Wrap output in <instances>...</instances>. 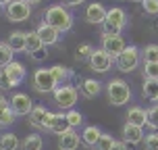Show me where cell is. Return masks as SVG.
I'll list each match as a JSON object with an SVG mask.
<instances>
[{"label": "cell", "instance_id": "60d3db41", "mask_svg": "<svg viewBox=\"0 0 158 150\" xmlns=\"http://www.w3.org/2000/svg\"><path fill=\"white\" fill-rule=\"evenodd\" d=\"M64 2H67L69 6H79V4H81V2H85V0H64Z\"/></svg>", "mask_w": 158, "mask_h": 150}, {"label": "cell", "instance_id": "2e32d148", "mask_svg": "<svg viewBox=\"0 0 158 150\" xmlns=\"http://www.w3.org/2000/svg\"><path fill=\"white\" fill-rule=\"evenodd\" d=\"M142 140H143V127H137L133 123H125V127H123V142L139 144Z\"/></svg>", "mask_w": 158, "mask_h": 150}, {"label": "cell", "instance_id": "1f68e13d", "mask_svg": "<svg viewBox=\"0 0 158 150\" xmlns=\"http://www.w3.org/2000/svg\"><path fill=\"white\" fill-rule=\"evenodd\" d=\"M143 77L158 79V63H143Z\"/></svg>", "mask_w": 158, "mask_h": 150}, {"label": "cell", "instance_id": "b9f144b4", "mask_svg": "<svg viewBox=\"0 0 158 150\" xmlns=\"http://www.w3.org/2000/svg\"><path fill=\"white\" fill-rule=\"evenodd\" d=\"M13 0H0V4H10Z\"/></svg>", "mask_w": 158, "mask_h": 150}, {"label": "cell", "instance_id": "9c48e42d", "mask_svg": "<svg viewBox=\"0 0 158 150\" xmlns=\"http://www.w3.org/2000/svg\"><path fill=\"white\" fill-rule=\"evenodd\" d=\"M125 48H127V44H125V40L121 38V36H104L102 33V50L108 52L112 58H117Z\"/></svg>", "mask_w": 158, "mask_h": 150}, {"label": "cell", "instance_id": "f35d334b", "mask_svg": "<svg viewBox=\"0 0 158 150\" xmlns=\"http://www.w3.org/2000/svg\"><path fill=\"white\" fill-rule=\"evenodd\" d=\"M8 102H10V100H6L4 96L0 94V115H2V113L6 111V109H10V104H8Z\"/></svg>", "mask_w": 158, "mask_h": 150}, {"label": "cell", "instance_id": "bcb514c9", "mask_svg": "<svg viewBox=\"0 0 158 150\" xmlns=\"http://www.w3.org/2000/svg\"><path fill=\"white\" fill-rule=\"evenodd\" d=\"M156 102H158V100H156ZM156 106H158V104H156Z\"/></svg>", "mask_w": 158, "mask_h": 150}, {"label": "cell", "instance_id": "3957f363", "mask_svg": "<svg viewBox=\"0 0 158 150\" xmlns=\"http://www.w3.org/2000/svg\"><path fill=\"white\" fill-rule=\"evenodd\" d=\"M127 23V17H125V11L123 8H110L108 15H106V21H104V36H121L123 27Z\"/></svg>", "mask_w": 158, "mask_h": 150}, {"label": "cell", "instance_id": "f1b7e54d", "mask_svg": "<svg viewBox=\"0 0 158 150\" xmlns=\"http://www.w3.org/2000/svg\"><path fill=\"white\" fill-rule=\"evenodd\" d=\"M112 146H114L112 135L110 134H102V135H100V140H98V144L94 146V150H112Z\"/></svg>", "mask_w": 158, "mask_h": 150}, {"label": "cell", "instance_id": "ee69618b", "mask_svg": "<svg viewBox=\"0 0 158 150\" xmlns=\"http://www.w3.org/2000/svg\"><path fill=\"white\" fill-rule=\"evenodd\" d=\"M135 2H143V0H135Z\"/></svg>", "mask_w": 158, "mask_h": 150}, {"label": "cell", "instance_id": "44dd1931", "mask_svg": "<svg viewBox=\"0 0 158 150\" xmlns=\"http://www.w3.org/2000/svg\"><path fill=\"white\" fill-rule=\"evenodd\" d=\"M100 90H102V84H100L98 79H83V84H81V92H83L85 98H94V96H98Z\"/></svg>", "mask_w": 158, "mask_h": 150}, {"label": "cell", "instance_id": "4316f807", "mask_svg": "<svg viewBox=\"0 0 158 150\" xmlns=\"http://www.w3.org/2000/svg\"><path fill=\"white\" fill-rule=\"evenodd\" d=\"M21 150H42V138L40 135H27L21 142Z\"/></svg>", "mask_w": 158, "mask_h": 150}, {"label": "cell", "instance_id": "836d02e7", "mask_svg": "<svg viewBox=\"0 0 158 150\" xmlns=\"http://www.w3.org/2000/svg\"><path fill=\"white\" fill-rule=\"evenodd\" d=\"M143 146H146V150H158V131H152L146 135Z\"/></svg>", "mask_w": 158, "mask_h": 150}, {"label": "cell", "instance_id": "d6a6232c", "mask_svg": "<svg viewBox=\"0 0 158 150\" xmlns=\"http://www.w3.org/2000/svg\"><path fill=\"white\" fill-rule=\"evenodd\" d=\"M146 125L150 127V129H154V131H158V106L148 109V123Z\"/></svg>", "mask_w": 158, "mask_h": 150}, {"label": "cell", "instance_id": "8992f818", "mask_svg": "<svg viewBox=\"0 0 158 150\" xmlns=\"http://www.w3.org/2000/svg\"><path fill=\"white\" fill-rule=\"evenodd\" d=\"M6 17L8 21H27L31 17V4L27 0H13L10 4H6Z\"/></svg>", "mask_w": 158, "mask_h": 150}, {"label": "cell", "instance_id": "7c38bea8", "mask_svg": "<svg viewBox=\"0 0 158 150\" xmlns=\"http://www.w3.org/2000/svg\"><path fill=\"white\" fill-rule=\"evenodd\" d=\"M106 15H108V11H106L100 2H92V4L87 6V11H85L87 23H94V25H104Z\"/></svg>", "mask_w": 158, "mask_h": 150}, {"label": "cell", "instance_id": "4dcf8cb0", "mask_svg": "<svg viewBox=\"0 0 158 150\" xmlns=\"http://www.w3.org/2000/svg\"><path fill=\"white\" fill-rule=\"evenodd\" d=\"M67 119H69V125H71V129H75V127H79L81 123H83V117H81V113L75 111V109L67 111Z\"/></svg>", "mask_w": 158, "mask_h": 150}, {"label": "cell", "instance_id": "74e56055", "mask_svg": "<svg viewBox=\"0 0 158 150\" xmlns=\"http://www.w3.org/2000/svg\"><path fill=\"white\" fill-rule=\"evenodd\" d=\"M46 56H48V50H46V46H44V48H40L38 52H33L31 58H33V61H44Z\"/></svg>", "mask_w": 158, "mask_h": 150}, {"label": "cell", "instance_id": "ac0fdd59", "mask_svg": "<svg viewBox=\"0 0 158 150\" xmlns=\"http://www.w3.org/2000/svg\"><path fill=\"white\" fill-rule=\"evenodd\" d=\"M127 123H133L137 127H143L148 123V111H143L142 106H133L127 113Z\"/></svg>", "mask_w": 158, "mask_h": 150}, {"label": "cell", "instance_id": "484cf974", "mask_svg": "<svg viewBox=\"0 0 158 150\" xmlns=\"http://www.w3.org/2000/svg\"><path fill=\"white\" fill-rule=\"evenodd\" d=\"M13 50H10V46H8L6 42H0V69H4V67H8V65L13 63Z\"/></svg>", "mask_w": 158, "mask_h": 150}, {"label": "cell", "instance_id": "d4e9b609", "mask_svg": "<svg viewBox=\"0 0 158 150\" xmlns=\"http://www.w3.org/2000/svg\"><path fill=\"white\" fill-rule=\"evenodd\" d=\"M50 73H52V77H54V81L58 84V86H63V81L67 77H71L73 73L64 67V65H54V67H50Z\"/></svg>", "mask_w": 158, "mask_h": 150}, {"label": "cell", "instance_id": "9a60e30c", "mask_svg": "<svg viewBox=\"0 0 158 150\" xmlns=\"http://www.w3.org/2000/svg\"><path fill=\"white\" fill-rule=\"evenodd\" d=\"M4 71H6V75H8V79H10V86H13V88L19 86V84L25 79V65L19 63V61H13L8 67H4Z\"/></svg>", "mask_w": 158, "mask_h": 150}, {"label": "cell", "instance_id": "8fae6325", "mask_svg": "<svg viewBox=\"0 0 158 150\" xmlns=\"http://www.w3.org/2000/svg\"><path fill=\"white\" fill-rule=\"evenodd\" d=\"M10 109H13L15 115H27L29 117V113L33 111V102L27 94H21L19 92V94H15L10 98Z\"/></svg>", "mask_w": 158, "mask_h": 150}, {"label": "cell", "instance_id": "52a82bcc", "mask_svg": "<svg viewBox=\"0 0 158 150\" xmlns=\"http://www.w3.org/2000/svg\"><path fill=\"white\" fill-rule=\"evenodd\" d=\"M33 88L38 92H42V94H48V92H54L58 88V84L54 81L50 69H38L33 73Z\"/></svg>", "mask_w": 158, "mask_h": 150}, {"label": "cell", "instance_id": "ab89813d", "mask_svg": "<svg viewBox=\"0 0 158 150\" xmlns=\"http://www.w3.org/2000/svg\"><path fill=\"white\" fill-rule=\"evenodd\" d=\"M112 150H127V144H125V142H114Z\"/></svg>", "mask_w": 158, "mask_h": 150}, {"label": "cell", "instance_id": "83f0119b", "mask_svg": "<svg viewBox=\"0 0 158 150\" xmlns=\"http://www.w3.org/2000/svg\"><path fill=\"white\" fill-rule=\"evenodd\" d=\"M143 63H158V44H148L143 48Z\"/></svg>", "mask_w": 158, "mask_h": 150}, {"label": "cell", "instance_id": "ba28073f", "mask_svg": "<svg viewBox=\"0 0 158 150\" xmlns=\"http://www.w3.org/2000/svg\"><path fill=\"white\" fill-rule=\"evenodd\" d=\"M112 63H114V58H112L108 52H104L102 48L94 50L92 56H89V67H92L96 73H106L108 69H110Z\"/></svg>", "mask_w": 158, "mask_h": 150}, {"label": "cell", "instance_id": "e575fe53", "mask_svg": "<svg viewBox=\"0 0 158 150\" xmlns=\"http://www.w3.org/2000/svg\"><path fill=\"white\" fill-rule=\"evenodd\" d=\"M142 4L148 15H158V0H143Z\"/></svg>", "mask_w": 158, "mask_h": 150}, {"label": "cell", "instance_id": "5b68a950", "mask_svg": "<svg viewBox=\"0 0 158 150\" xmlns=\"http://www.w3.org/2000/svg\"><path fill=\"white\" fill-rule=\"evenodd\" d=\"M52 94H54V102L58 104V109H64V111H71L79 98L77 90L73 86H58Z\"/></svg>", "mask_w": 158, "mask_h": 150}, {"label": "cell", "instance_id": "6da1fadb", "mask_svg": "<svg viewBox=\"0 0 158 150\" xmlns=\"http://www.w3.org/2000/svg\"><path fill=\"white\" fill-rule=\"evenodd\" d=\"M46 23L52 25L56 32H69L73 27V15L67 11L64 6L60 4H54V6H50L46 11Z\"/></svg>", "mask_w": 158, "mask_h": 150}, {"label": "cell", "instance_id": "7bdbcfd3", "mask_svg": "<svg viewBox=\"0 0 158 150\" xmlns=\"http://www.w3.org/2000/svg\"><path fill=\"white\" fill-rule=\"evenodd\" d=\"M27 2H29V4H38L40 0H27Z\"/></svg>", "mask_w": 158, "mask_h": 150}, {"label": "cell", "instance_id": "e0dca14e", "mask_svg": "<svg viewBox=\"0 0 158 150\" xmlns=\"http://www.w3.org/2000/svg\"><path fill=\"white\" fill-rule=\"evenodd\" d=\"M50 131H54V134H64V131H69L71 125H69V119H67V113H54L52 119H50V125H48Z\"/></svg>", "mask_w": 158, "mask_h": 150}, {"label": "cell", "instance_id": "ffe728a7", "mask_svg": "<svg viewBox=\"0 0 158 150\" xmlns=\"http://www.w3.org/2000/svg\"><path fill=\"white\" fill-rule=\"evenodd\" d=\"M25 38H27V32H13L8 36L6 44L10 46L13 52H23L25 50Z\"/></svg>", "mask_w": 158, "mask_h": 150}, {"label": "cell", "instance_id": "7402d4cb", "mask_svg": "<svg viewBox=\"0 0 158 150\" xmlns=\"http://www.w3.org/2000/svg\"><path fill=\"white\" fill-rule=\"evenodd\" d=\"M40 48H44V42L42 38L38 36V32H27V38H25V50L33 54V52H38Z\"/></svg>", "mask_w": 158, "mask_h": 150}, {"label": "cell", "instance_id": "7a4b0ae2", "mask_svg": "<svg viewBox=\"0 0 158 150\" xmlns=\"http://www.w3.org/2000/svg\"><path fill=\"white\" fill-rule=\"evenodd\" d=\"M106 94H108V102L114 106H123L131 100V88L127 86V81L123 79H110L106 84Z\"/></svg>", "mask_w": 158, "mask_h": 150}, {"label": "cell", "instance_id": "f6af8a7d", "mask_svg": "<svg viewBox=\"0 0 158 150\" xmlns=\"http://www.w3.org/2000/svg\"><path fill=\"white\" fill-rule=\"evenodd\" d=\"M0 11H2V4H0Z\"/></svg>", "mask_w": 158, "mask_h": 150}, {"label": "cell", "instance_id": "30bf717a", "mask_svg": "<svg viewBox=\"0 0 158 150\" xmlns=\"http://www.w3.org/2000/svg\"><path fill=\"white\" fill-rule=\"evenodd\" d=\"M52 115H54V113H50L48 109H44V106H33V111L29 113V123H31L33 127H38V129H48Z\"/></svg>", "mask_w": 158, "mask_h": 150}, {"label": "cell", "instance_id": "4fadbf2b", "mask_svg": "<svg viewBox=\"0 0 158 150\" xmlns=\"http://www.w3.org/2000/svg\"><path fill=\"white\" fill-rule=\"evenodd\" d=\"M81 144V135H77L75 129H69L58 135V148L60 150H77Z\"/></svg>", "mask_w": 158, "mask_h": 150}, {"label": "cell", "instance_id": "277c9868", "mask_svg": "<svg viewBox=\"0 0 158 150\" xmlns=\"http://www.w3.org/2000/svg\"><path fill=\"white\" fill-rule=\"evenodd\" d=\"M114 63H117L118 71H123V73L133 71V69H137V65H139V50L135 46H127L125 50L114 58Z\"/></svg>", "mask_w": 158, "mask_h": 150}, {"label": "cell", "instance_id": "d6986e66", "mask_svg": "<svg viewBox=\"0 0 158 150\" xmlns=\"http://www.w3.org/2000/svg\"><path fill=\"white\" fill-rule=\"evenodd\" d=\"M100 135H102V131L96 125H87L83 129V134H81V142L85 144V146H89V148H94L96 144H98V140H100Z\"/></svg>", "mask_w": 158, "mask_h": 150}, {"label": "cell", "instance_id": "8d00e7d4", "mask_svg": "<svg viewBox=\"0 0 158 150\" xmlns=\"http://www.w3.org/2000/svg\"><path fill=\"white\" fill-rule=\"evenodd\" d=\"M10 79H8V75H6V71L4 69H0V90H10Z\"/></svg>", "mask_w": 158, "mask_h": 150}, {"label": "cell", "instance_id": "cb8c5ba5", "mask_svg": "<svg viewBox=\"0 0 158 150\" xmlns=\"http://www.w3.org/2000/svg\"><path fill=\"white\" fill-rule=\"evenodd\" d=\"M21 142L15 134H4L0 138V150H19Z\"/></svg>", "mask_w": 158, "mask_h": 150}, {"label": "cell", "instance_id": "5bb4252c", "mask_svg": "<svg viewBox=\"0 0 158 150\" xmlns=\"http://www.w3.org/2000/svg\"><path fill=\"white\" fill-rule=\"evenodd\" d=\"M38 36L42 38V42H44V46H52V44H56L58 42V36H60V32H56L52 25H48L46 21H42V23L38 25Z\"/></svg>", "mask_w": 158, "mask_h": 150}, {"label": "cell", "instance_id": "f546056e", "mask_svg": "<svg viewBox=\"0 0 158 150\" xmlns=\"http://www.w3.org/2000/svg\"><path fill=\"white\" fill-rule=\"evenodd\" d=\"M92 52H94V48H92V44H87V42H83V44H79V46H77V52H75V56H77L79 61H83V58H87V61H89V56H92Z\"/></svg>", "mask_w": 158, "mask_h": 150}, {"label": "cell", "instance_id": "603a6c76", "mask_svg": "<svg viewBox=\"0 0 158 150\" xmlns=\"http://www.w3.org/2000/svg\"><path fill=\"white\" fill-rule=\"evenodd\" d=\"M142 92L148 100H158V79H146L142 86Z\"/></svg>", "mask_w": 158, "mask_h": 150}, {"label": "cell", "instance_id": "d590c367", "mask_svg": "<svg viewBox=\"0 0 158 150\" xmlns=\"http://www.w3.org/2000/svg\"><path fill=\"white\" fill-rule=\"evenodd\" d=\"M15 121V113H13V109H6V111L0 115V125H10Z\"/></svg>", "mask_w": 158, "mask_h": 150}]
</instances>
